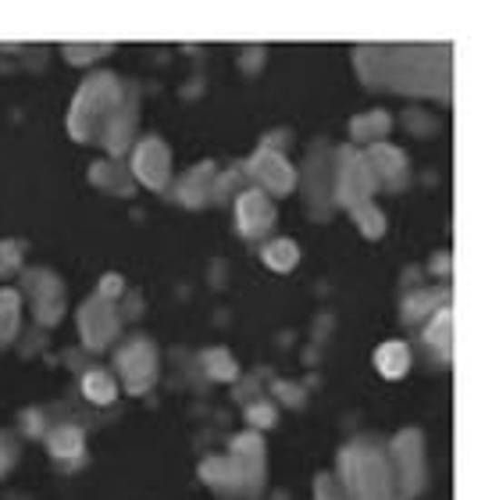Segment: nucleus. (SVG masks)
<instances>
[{
    "instance_id": "nucleus-1",
    "label": "nucleus",
    "mask_w": 492,
    "mask_h": 500,
    "mask_svg": "<svg viewBox=\"0 0 492 500\" xmlns=\"http://www.w3.org/2000/svg\"><path fill=\"white\" fill-rule=\"evenodd\" d=\"M357 61L368 83L407 90V75H414V97H446L449 90V54L443 47H371L357 50Z\"/></svg>"
},
{
    "instance_id": "nucleus-2",
    "label": "nucleus",
    "mask_w": 492,
    "mask_h": 500,
    "mask_svg": "<svg viewBox=\"0 0 492 500\" xmlns=\"http://www.w3.org/2000/svg\"><path fill=\"white\" fill-rule=\"evenodd\" d=\"M122 86H118V79L114 75H93L83 90H79V97L72 104V136L75 140H103L107 136V129H111V122L118 118V111H122Z\"/></svg>"
},
{
    "instance_id": "nucleus-3",
    "label": "nucleus",
    "mask_w": 492,
    "mask_h": 500,
    "mask_svg": "<svg viewBox=\"0 0 492 500\" xmlns=\"http://www.w3.org/2000/svg\"><path fill=\"white\" fill-rule=\"evenodd\" d=\"M343 486L349 500H393V472L382 450L353 444L343 450Z\"/></svg>"
},
{
    "instance_id": "nucleus-4",
    "label": "nucleus",
    "mask_w": 492,
    "mask_h": 500,
    "mask_svg": "<svg viewBox=\"0 0 492 500\" xmlns=\"http://www.w3.org/2000/svg\"><path fill=\"white\" fill-rule=\"evenodd\" d=\"M375 186H379V183H375V175L368 172L364 157H357L353 150H346L343 157H339V172H336V197L343 200L349 211H357V207L368 204Z\"/></svg>"
},
{
    "instance_id": "nucleus-5",
    "label": "nucleus",
    "mask_w": 492,
    "mask_h": 500,
    "mask_svg": "<svg viewBox=\"0 0 492 500\" xmlns=\"http://www.w3.org/2000/svg\"><path fill=\"white\" fill-rule=\"evenodd\" d=\"M118 368H122V379H125V390L129 394H147L157 379V357L150 344H133V347L122 350L118 357Z\"/></svg>"
},
{
    "instance_id": "nucleus-6",
    "label": "nucleus",
    "mask_w": 492,
    "mask_h": 500,
    "mask_svg": "<svg viewBox=\"0 0 492 500\" xmlns=\"http://www.w3.org/2000/svg\"><path fill=\"white\" fill-rule=\"evenodd\" d=\"M79 329H83V340L90 347H103L118 333V315L103 297H93L79 311Z\"/></svg>"
},
{
    "instance_id": "nucleus-7",
    "label": "nucleus",
    "mask_w": 492,
    "mask_h": 500,
    "mask_svg": "<svg viewBox=\"0 0 492 500\" xmlns=\"http://www.w3.org/2000/svg\"><path fill=\"white\" fill-rule=\"evenodd\" d=\"M133 168L140 175V183L150 186V190H161L168 183V172H172V157H168V147L161 140H143L136 147V157H133Z\"/></svg>"
},
{
    "instance_id": "nucleus-8",
    "label": "nucleus",
    "mask_w": 492,
    "mask_h": 500,
    "mask_svg": "<svg viewBox=\"0 0 492 500\" xmlns=\"http://www.w3.org/2000/svg\"><path fill=\"white\" fill-rule=\"evenodd\" d=\"M396 483H399V497H414L418 483H421V444H418V433H403L396 440Z\"/></svg>"
},
{
    "instance_id": "nucleus-9",
    "label": "nucleus",
    "mask_w": 492,
    "mask_h": 500,
    "mask_svg": "<svg viewBox=\"0 0 492 500\" xmlns=\"http://www.w3.org/2000/svg\"><path fill=\"white\" fill-rule=\"evenodd\" d=\"M250 172H253L268 190H275V194H290L296 186L293 168H290L286 157L275 154V150H257L253 161H250Z\"/></svg>"
},
{
    "instance_id": "nucleus-10",
    "label": "nucleus",
    "mask_w": 492,
    "mask_h": 500,
    "mask_svg": "<svg viewBox=\"0 0 492 500\" xmlns=\"http://www.w3.org/2000/svg\"><path fill=\"white\" fill-rule=\"evenodd\" d=\"M236 211H240V229H243L246 236H261L275 222V207H271V200L264 197L261 190H246Z\"/></svg>"
},
{
    "instance_id": "nucleus-11",
    "label": "nucleus",
    "mask_w": 492,
    "mask_h": 500,
    "mask_svg": "<svg viewBox=\"0 0 492 500\" xmlns=\"http://www.w3.org/2000/svg\"><path fill=\"white\" fill-rule=\"evenodd\" d=\"M364 165H368V172H371L375 179H386V183L403 179V172H407V161H403V154H399V150H393V147H386V144H375V147L368 150Z\"/></svg>"
},
{
    "instance_id": "nucleus-12",
    "label": "nucleus",
    "mask_w": 492,
    "mask_h": 500,
    "mask_svg": "<svg viewBox=\"0 0 492 500\" xmlns=\"http://www.w3.org/2000/svg\"><path fill=\"white\" fill-rule=\"evenodd\" d=\"M200 472H203V479H207L211 486H218V490H236V486H243V468L236 465V457H207Z\"/></svg>"
},
{
    "instance_id": "nucleus-13",
    "label": "nucleus",
    "mask_w": 492,
    "mask_h": 500,
    "mask_svg": "<svg viewBox=\"0 0 492 500\" xmlns=\"http://www.w3.org/2000/svg\"><path fill=\"white\" fill-rule=\"evenodd\" d=\"M375 365H379V372H382L386 379H403L407 368H410V350H407V344H399V340H389V344L379 347Z\"/></svg>"
},
{
    "instance_id": "nucleus-14",
    "label": "nucleus",
    "mask_w": 492,
    "mask_h": 500,
    "mask_svg": "<svg viewBox=\"0 0 492 500\" xmlns=\"http://www.w3.org/2000/svg\"><path fill=\"white\" fill-rule=\"evenodd\" d=\"M425 340L439 350L443 357L453 354V311H449V307H439V315H436L432 325L425 329Z\"/></svg>"
},
{
    "instance_id": "nucleus-15",
    "label": "nucleus",
    "mask_w": 492,
    "mask_h": 500,
    "mask_svg": "<svg viewBox=\"0 0 492 500\" xmlns=\"http://www.w3.org/2000/svg\"><path fill=\"white\" fill-rule=\"evenodd\" d=\"M50 454H57V457H75L79 450H83V429H75V425H61V429H54L50 433Z\"/></svg>"
},
{
    "instance_id": "nucleus-16",
    "label": "nucleus",
    "mask_w": 492,
    "mask_h": 500,
    "mask_svg": "<svg viewBox=\"0 0 492 500\" xmlns=\"http://www.w3.org/2000/svg\"><path fill=\"white\" fill-rule=\"evenodd\" d=\"M389 115L386 111H371V115H360L357 122H353V136L357 140H375V136H386L389 133Z\"/></svg>"
},
{
    "instance_id": "nucleus-17",
    "label": "nucleus",
    "mask_w": 492,
    "mask_h": 500,
    "mask_svg": "<svg viewBox=\"0 0 492 500\" xmlns=\"http://www.w3.org/2000/svg\"><path fill=\"white\" fill-rule=\"evenodd\" d=\"M296 257H300V250H296L293 240H275L271 247L264 250V261H268V268H275V272H290L296 265Z\"/></svg>"
},
{
    "instance_id": "nucleus-18",
    "label": "nucleus",
    "mask_w": 492,
    "mask_h": 500,
    "mask_svg": "<svg viewBox=\"0 0 492 500\" xmlns=\"http://www.w3.org/2000/svg\"><path fill=\"white\" fill-rule=\"evenodd\" d=\"M83 394L93 400V404H111L114 400V379L107 372H90L83 379Z\"/></svg>"
},
{
    "instance_id": "nucleus-19",
    "label": "nucleus",
    "mask_w": 492,
    "mask_h": 500,
    "mask_svg": "<svg viewBox=\"0 0 492 500\" xmlns=\"http://www.w3.org/2000/svg\"><path fill=\"white\" fill-rule=\"evenodd\" d=\"M15 322H18V297L0 290V344L15 333Z\"/></svg>"
},
{
    "instance_id": "nucleus-20",
    "label": "nucleus",
    "mask_w": 492,
    "mask_h": 500,
    "mask_svg": "<svg viewBox=\"0 0 492 500\" xmlns=\"http://www.w3.org/2000/svg\"><path fill=\"white\" fill-rule=\"evenodd\" d=\"M353 218L360 222V229H364L371 240H375V236H382V229H386V218H382V215H379V207H371V204L357 207V211H353Z\"/></svg>"
},
{
    "instance_id": "nucleus-21",
    "label": "nucleus",
    "mask_w": 492,
    "mask_h": 500,
    "mask_svg": "<svg viewBox=\"0 0 492 500\" xmlns=\"http://www.w3.org/2000/svg\"><path fill=\"white\" fill-rule=\"evenodd\" d=\"M203 365H207V372H211L214 379H232V375H236V361H232L225 350H211V354L203 357Z\"/></svg>"
},
{
    "instance_id": "nucleus-22",
    "label": "nucleus",
    "mask_w": 492,
    "mask_h": 500,
    "mask_svg": "<svg viewBox=\"0 0 492 500\" xmlns=\"http://www.w3.org/2000/svg\"><path fill=\"white\" fill-rule=\"evenodd\" d=\"M246 418H250V425H271V422H275V411H271V404H257V407L246 411Z\"/></svg>"
},
{
    "instance_id": "nucleus-23",
    "label": "nucleus",
    "mask_w": 492,
    "mask_h": 500,
    "mask_svg": "<svg viewBox=\"0 0 492 500\" xmlns=\"http://www.w3.org/2000/svg\"><path fill=\"white\" fill-rule=\"evenodd\" d=\"M64 54H68L72 61H93L100 54H107V47H64Z\"/></svg>"
},
{
    "instance_id": "nucleus-24",
    "label": "nucleus",
    "mask_w": 492,
    "mask_h": 500,
    "mask_svg": "<svg viewBox=\"0 0 492 500\" xmlns=\"http://www.w3.org/2000/svg\"><path fill=\"white\" fill-rule=\"evenodd\" d=\"M11 461H15V444L7 436H0V475L11 468Z\"/></svg>"
},
{
    "instance_id": "nucleus-25",
    "label": "nucleus",
    "mask_w": 492,
    "mask_h": 500,
    "mask_svg": "<svg viewBox=\"0 0 492 500\" xmlns=\"http://www.w3.org/2000/svg\"><path fill=\"white\" fill-rule=\"evenodd\" d=\"M118 290H122V279H118V275H107V279L100 283V297L103 300L118 297Z\"/></svg>"
},
{
    "instance_id": "nucleus-26",
    "label": "nucleus",
    "mask_w": 492,
    "mask_h": 500,
    "mask_svg": "<svg viewBox=\"0 0 492 500\" xmlns=\"http://www.w3.org/2000/svg\"><path fill=\"white\" fill-rule=\"evenodd\" d=\"M318 500H332L329 497V475H321V479H318Z\"/></svg>"
}]
</instances>
